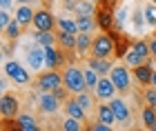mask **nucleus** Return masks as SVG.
Here are the masks:
<instances>
[{"label":"nucleus","mask_w":156,"mask_h":131,"mask_svg":"<svg viewBox=\"0 0 156 131\" xmlns=\"http://www.w3.org/2000/svg\"><path fill=\"white\" fill-rule=\"evenodd\" d=\"M2 56H5V58L11 56V45H9V42H5V47H2Z\"/></svg>","instance_id":"obj_38"},{"label":"nucleus","mask_w":156,"mask_h":131,"mask_svg":"<svg viewBox=\"0 0 156 131\" xmlns=\"http://www.w3.org/2000/svg\"><path fill=\"white\" fill-rule=\"evenodd\" d=\"M34 42H36V45H42V47L56 45V29H54V31H38V33H34Z\"/></svg>","instance_id":"obj_24"},{"label":"nucleus","mask_w":156,"mask_h":131,"mask_svg":"<svg viewBox=\"0 0 156 131\" xmlns=\"http://www.w3.org/2000/svg\"><path fill=\"white\" fill-rule=\"evenodd\" d=\"M60 107H62V100H58L51 91H42L40 102H38V111H40V113H45V116H54Z\"/></svg>","instance_id":"obj_12"},{"label":"nucleus","mask_w":156,"mask_h":131,"mask_svg":"<svg viewBox=\"0 0 156 131\" xmlns=\"http://www.w3.org/2000/svg\"><path fill=\"white\" fill-rule=\"evenodd\" d=\"M56 25H58V29H65V31H72V33H78V22L72 18H65L60 16L58 20H56Z\"/></svg>","instance_id":"obj_29"},{"label":"nucleus","mask_w":156,"mask_h":131,"mask_svg":"<svg viewBox=\"0 0 156 131\" xmlns=\"http://www.w3.org/2000/svg\"><path fill=\"white\" fill-rule=\"evenodd\" d=\"M54 2H56V0H42V5H45V7H47V9H49V7H51Z\"/></svg>","instance_id":"obj_41"},{"label":"nucleus","mask_w":156,"mask_h":131,"mask_svg":"<svg viewBox=\"0 0 156 131\" xmlns=\"http://www.w3.org/2000/svg\"><path fill=\"white\" fill-rule=\"evenodd\" d=\"M87 129H89V131H109L112 125H105V122L98 120V122H91V125H87Z\"/></svg>","instance_id":"obj_36"},{"label":"nucleus","mask_w":156,"mask_h":131,"mask_svg":"<svg viewBox=\"0 0 156 131\" xmlns=\"http://www.w3.org/2000/svg\"><path fill=\"white\" fill-rule=\"evenodd\" d=\"M34 13H36V11H34L29 5H20L16 9V20L23 27H29V25H34Z\"/></svg>","instance_id":"obj_21"},{"label":"nucleus","mask_w":156,"mask_h":131,"mask_svg":"<svg viewBox=\"0 0 156 131\" xmlns=\"http://www.w3.org/2000/svg\"><path fill=\"white\" fill-rule=\"evenodd\" d=\"M152 85L156 87V69H154V76H152Z\"/></svg>","instance_id":"obj_44"},{"label":"nucleus","mask_w":156,"mask_h":131,"mask_svg":"<svg viewBox=\"0 0 156 131\" xmlns=\"http://www.w3.org/2000/svg\"><path fill=\"white\" fill-rule=\"evenodd\" d=\"M143 102L156 109V87H154V85L145 87V91H143Z\"/></svg>","instance_id":"obj_32"},{"label":"nucleus","mask_w":156,"mask_h":131,"mask_svg":"<svg viewBox=\"0 0 156 131\" xmlns=\"http://www.w3.org/2000/svg\"><path fill=\"white\" fill-rule=\"evenodd\" d=\"M9 129H16V131H38V122L31 118V116H18V118H13V125H2V131H9Z\"/></svg>","instance_id":"obj_15"},{"label":"nucleus","mask_w":156,"mask_h":131,"mask_svg":"<svg viewBox=\"0 0 156 131\" xmlns=\"http://www.w3.org/2000/svg\"><path fill=\"white\" fill-rule=\"evenodd\" d=\"M62 109H65V113L67 116H72V118H78V120H85V116H87V111L83 109V105L78 102V98H69L62 102Z\"/></svg>","instance_id":"obj_20"},{"label":"nucleus","mask_w":156,"mask_h":131,"mask_svg":"<svg viewBox=\"0 0 156 131\" xmlns=\"http://www.w3.org/2000/svg\"><path fill=\"white\" fill-rule=\"evenodd\" d=\"M114 93H116V87H114V82H112V78H107V76H101V80H98V85L94 89V96H96V100H112L114 98Z\"/></svg>","instance_id":"obj_13"},{"label":"nucleus","mask_w":156,"mask_h":131,"mask_svg":"<svg viewBox=\"0 0 156 131\" xmlns=\"http://www.w3.org/2000/svg\"><path fill=\"white\" fill-rule=\"evenodd\" d=\"M67 62H69L67 51H62L58 45L45 47V67H47V69H58V67L67 65Z\"/></svg>","instance_id":"obj_8"},{"label":"nucleus","mask_w":156,"mask_h":131,"mask_svg":"<svg viewBox=\"0 0 156 131\" xmlns=\"http://www.w3.org/2000/svg\"><path fill=\"white\" fill-rule=\"evenodd\" d=\"M20 31H23V25H20L16 18H13L11 22H9V27H7L2 33H5V38H7V40H13V42H16V40L20 38Z\"/></svg>","instance_id":"obj_26"},{"label":"nucleus","mask_w":156,"mask_h":131,"mask_svg":"<svg viewBox=\"0 0 156 131\" xmlns=\"http://www.w3.org/2000/svg\"><path fill=\"white\" fill-rule=\"evenodd\" d=\"M145 60H150V58H143V53H138V51L132 47V49L125 53L123 62H125V65H129V67H136V65H140V62H145Z\"/></svg>","instance_id":"obj_27"},{"label":"nucleus","mask_w":156,"mask_h":131,"mask_svg":"<svg viewBox=\"0 0 156 131\" xmlns=\"http://www.w3.org/2000/svg\"><path fill=\"white\" fill-rule=\"evenodd\" d=\"M76 22H78V31H89V33H91L94 29H98L94 13H83V16H76Z\"/></svg>","instance_id":"obj_22"},{"label":"nucleus","mask_w":156,"mask_h":131,"mask_svg":"<svg viewBox=\"0 0 156 131\" xmlns=\"http://www.w3.org/2000/svg\"><path fill=\"white\" fill-rule=\"evenodd\" d=\"M91 42H94V38H91L89 31H78V36H76V56L85 58L91 51Z\"/></svg>","instance_id":"obj_17"},{"label":"nucleus","mask_w":156,"mask_h":131,"mask_svg":"<svg viewBox=\"0 0 156 131\" xmlns=\"http://www.w3.org/2000/svg\"><path fill=\"white\" fill-rule=\"evenodd\" d=\"M83 73H85V82H87V89H89V91H94V89H96V85H98V80H101L98 71H94L91 67H87Z\"/></svg>","instance_id":"obj_28"},{"label":"nucleus","mask_w":156,"mask_h":131,"mask_svg":"<svg viewBox=\"0 0 156 131\" xmlns=\"http://www.w3.org/2000/svg\"><path fill=\"white\" fill-rule=\"evenodd\" d=\"M147 129H150V131H156V120H154V122H152V125L147 127Z\"/></svg>","instance_id":"obj_43"},{"label":"nucleus","mask_w":156,"mask_h":131,"mask_svg":"<svg viewBox=\"0 0 156 131\" xmlns=\"http://www.w3.org/2000/svg\"><path fill=\"white\" fill-rule=\"evenodd\" d=\"M60 129H65V131H80L83 125H80V120H78V118H72V116H67L65 122L60 125Z\"/></svg>","instance_id":"obj_33"},{"label":"nucleus","mask_w":156,"mask_h":131,"mask_svg":"<svg viewBox=\"0 0 156 131\" xmlns=\"http://www.w3.org/2000/svg\"><path fill=\"white\" fill-rule=\"evenodd\" d=\"M62 85V73L58 69H49V71H40L36 78V87L40 91H54L56 87Z\"/></svg>","instance_id":"obj_5"},{"label":"nucleus","mask_w":156,"mask_h":131,"mask_svg":"<svg viewBox=\"0 0 156 131\" xmlns=\"http://www.w3.org/2000/svg\"><path fill=\"white\" fill-rule=\"evenodd\" d=\"M109 78H112V82H114V87H116V91L118 93H123V96H127L132 91V67L129 65H114L112 67V71H109Z\"/></svg>","instance_id":"obj_1"},{"label":"nucleus","mask_w":156,"mask_h":131,"mask_svg":"<svg viewBox=\"0 0 156 131\" xmlns=\"http://www.w3.org/2000/svg\"><path fill=\"white\" fill-rule=\"evenodd\" d=\"M112 109H114V116H116V122H129L132 113H129V107L123 98H112L109 100Z\"/></svg>","instance_id":"obj_19"},{"label":"nucleus","mask_w":156,"mask_h":131,"mask_svg":"<svg viewBox=\"0 0 156 131\" xmlns=\"http://www.w3.org/2000/svg\"><path fill=\"white\" fill-rule=\"evenodd\" d=\"M96 25L101 31H112L114 29V18H116V7H112L107 2H98L96 5Z\"/></svg>","instance_id":"obj_4"},{"label":"nucleus","mask_w":156,"mask_h":131,"mask_svg":"<svg viewBox=\"0 0 156 131\" xmlns=\"http://www.w3.org/2000/svg\"><path fill=\"white\" fill-rule=\"evenodd\" d=\"M112 33V38H114V45H116V51H114V58H118V60H123L125 58V53L132 49V40L125 36L120 29H112L109 31Z\"/></svg>","instance_id":"obj_14"},{"label":"nucleus","mask_w":156,"mask_h":131,"mask_svg":"<svg viewBox=\"0 0 156 131\" xmlns=\"http://www.w3.org/2000/svg\"><path fill=\"white\" fill-rule=\"evenodd\" d=\"M87 67H91L94 71H98V76H109V71H112V67H114V62H112V58L89 56V58H87Z\"/></svg>","instance_id":"obj_18"},{"label":"nucleus","mask_w":156,"mask_h":131,"mask_svg":"<svg viewBox=\"0 0 156 131\" xmlns=\"http://www.w3.org/2000/svg\"><path fill=\"white\" fill-rule=\"evenodd\" d=\"M96 113H98V120L105 122V125H114V122H116V116H114L112 105H98L96 107Z\"/></svg>","instance_id":"obj_23"},{"label":"nucleus","mask_w":156,"mask_h":131,"mask_svg":"<svg viewBox=\"0 0 156 131\" xmlns=\"http://www.w3.org/2000/svg\"><path fill=\"white\" fill-rule=\"evenodd\" d=\"M132 76H134V80H136L140 87H150L152 85V76H154L152 62H150V60H145V62L132 67Z\"/></svg>","instance_id":"obj_11"},{"label":"nucleus","mask_w":156,"mask_h":131,"mask_svg":"<svg viewBox=\"0 0 156 131\" xmlns=\"http://www.w3.org/2000/svg\"><path fill=\"white\" fill-rule=\"evenodd\" d=\"M2 71L9 76V80L11 82H16V85H29V71L18 62V60H7L5 67H2Z\"/></svg>","instance_id":"obj_6"},{"label":"nucleus","mask_w":156,"mask_h":131,"mask_svg":"<svg viewBox=\"0 0 156 131\" xmlns=\"http://www.w3.org/2000/svg\"><path fill=\"white\" fill-rule=\"evenodd\" d=\"M140 120H143V125H145V127H150L152 122L156 120V109L150 107V105H145V107H143V111H140Z\"/></svg>","instance_id":"obj_31"},{"label":"nucleus","mask_w":156,"mask_h":131,"mask_svg":"<svg viewBox=\"0 0 156 131\" xmlns=\"http://www.w3.org/2000/svg\"><path fill=\"white\" fill-rule=\"evenodd\" d=\"M91 2H96V5H98V2H101V0H91Z\"/></svg>","instance_id":"obj_46"},{"label":"nucleus","mask_w":156,"mask_h":131,"mask_svg":"<svg viewBox=\"0 0 156 131\" xmlns=\"http://www.w3.org/2000/svg\"><path fill=\"white\" fill-rule=\"evenodd\" d=\"M16 2H20V5H29L31 0H16Z\"/></svg>","instance_id":"obj_45"},{"label":"nucleus","mask_w":156,"mask_h":131,"mask_svg":"<svg viewBox=\"0 0 156 131\" xmlns=\"http://www.w3.org/2000/svg\"><path fill=\"white\" fill-rule=\"evenodd\" d=\"M150 49H152V58L156 60V36H154V38L150 40Z\"/></svg>","instance_id":"obj_39"},{"label":"nucleus","mask_w":156,"mask_h":131,"mask_svg":"<svg viewBox=\"0 0 156 131\" xmlns=\"http://www.w3.org/2000/svg\"><path fill=\"white\" fill-rule=\"evenodd\" d=\"M152 2H156V0H152Z\"/></svg>","instance_id":"obj_47"},{"label":"nucleus","mask_w":156,"mask_h":131,"mask_svg":"<svg viewBox=\"0 0 156 131\" xmlns=\"http://www.w3.org/2000/svg\"><path fill=\"white\" fill-rule=\"evenodd\" d=\"M62 85H65L74 96L80 93V91H89L87 82H85V73L74 65H67V69L62 71Z\"/></svg>","instance_id":"obj_2"},{"label":"nucleus","mask_w":156,"mask_h":131,"mask_svg":"<svg viewBox=\"0 0 156 131\" xmlns=\"http://www.w3.org/2000/svg\"><path fill=\"white\" fill-rule=\"evenodd\" d=\"M114 51H116V45H114V38H112L109 31H103V33H98V36H94V42H91L89 56L114 58Z\"/></svg>","instance_id":"obj_3"},{"label":"nucleus","mask_w":156,"mask_h":131,"mask_svg":"<svg viewBox=\"0 0 156 131\" xmlns=\"http://www.w3.org/2000/svg\"><path fill=\"white\" fill-rule=\"evenodd\" d=\"M103 2H107V5H112V7H116V2H118V0H103Z\"/></svg>","instance_id":"obj_42"},{"label":"nucleus","mask_w":156,"mask_h":131,"mask_svg":"<svg viewBox=\"0 0 156 131\" xmlns=\"http://www.w3.org/2000/svg\"><path fill=\"white\" fill-rule=\"evenodd\" d=\"M0 116L2 118H18L20 116V100L16 96L2 91V98H0Z\"/></svg>","instance_id":"obj_10"},{"label":"nucleus","mask_w":156,"mask_h":131,"mask_svg":"<svg viewBox=\"0 0 156 131\" xmlns=\"http://www.w3.org/2000/svg\"><path fill=\"white\" fill-rule=\"evenodd\" d=\"M11 13H9V9H2V11H0V29H7V27H9V22H11Z\"/></svg>","instance_id":"obj_35"},{"label":"nucleus","mask_w":156,"mask_h":131,"mask_svg":"<svg viewBox=\"0 0 156 131\" xmlns=\"http://www.w3.org/2000/svg\"><path fill=\"white\" fill-rule=\"evenodd\" d=\"M56 20L58 18H56L47 7H42V9H38L34 13V27H36V31H54L56 27H58Z\"/></svg>","instance_id":"obj_9"},{"label":"nucleus","mask_w":156,"mask_h":131,"mask_svg":"<svg viewBox=\"0 0 156 131\" xmlns=\"http://www.w3.org/2000/svg\"><path fill=\"white\" fill-rule=\"evenodd\" d=\"M76 98H78V102L83 105V109H85L87 113H89L91 109L96 107V105H94V102H96V100H94V96H89L87 91H80V93H76Z\"/></svg>","instance_id":"obj_30"},{"label":"nucleus","mask_w":156,"mask_h":131,"mask_svg":"<svg viewBox=\"0 0 156 131\" xmlns=\"http://www.w3.org/2000/svg\"><path fill=\"white\" fill-rule=\"evenodd\" d=\"M76 36L78 33H72V31H65V29H58L56 27V45L60 47L62 51H67V56H69V62H74L76 60Z\"/></svg>","instance_id":"obj_7"},{"label":"nucleus","mask_w":156,"mask_h":131,"mask_svg":"<svg viewBox=\"0 0 156 131\" xmlns=\"http://www.w3.org/2000/svg\"><path fill=\"white\" fill-rule=\"evenodd\" d=\"M11 5H13V0H0V7H2V9H11Z\"/></svg>","instance_id":"obj_40"},{"label":"nucleus","mask_w":156,"mask_h":131,"mask_svg":"<svg viewBox=\"0 0 156 131\" xmlns=\"http://www.w3.org/2000/svg\"><path fill=\"white\" fill-rule=\"evenodd\" d=\"M74 13L83 16V13H96V2L91 0H74Z\"/></svg>","instance_id":"obj_25"},{"label":"nucleus","mask_w":156,"mask_h":131,"mask_svg":"<svg viewBox=\"0 0 156 131\" xmlns=\"http://www.w3.org/2000/svg\"><path fill=\"white\" fill-rule=\"evenodd\" d=\"M27 65H29V69H34V71H40L42 65H45V47L34 42V49L27 51Z\"/></svg>","instance_id":"obj_16"},{"label":"nucleus","mask_w":156,"mask_h":131,"mask_svg":"<svg viewBox=\"0 0 156 131\" xmlns=\"http://www.w3.org/2000/svg\"><path fill=\"white\" fill-rule=\"evenodd\" d=\"M143 13H145V20H147V25H150V27H156V2L147 5Z\"/></svg>","instance_id":"obj_34"},{"label":"nucleus","mask_w":156,"mask_h":131,"mask_svg":"<svg viewBox=\"0 0 156 131\" xmlns=\"http://www.w3.org/2000/svg\"><path fill=\"white\" fill-rule=\"evenodd\" d=\"M143 16H145V13H143ZM143 16H140V11L134 13V18H132V20H134V27H136V29H143V25L147 22V20H145Z\"/></svg>","instance_id":"obj_37"}]
</instances>
